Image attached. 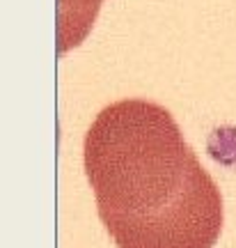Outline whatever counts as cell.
Returning a JSON list of instances; mask_svg holds the SVG:
<instances>
[{
  "mask_svg": "<svg viewBox=\"0 0 236 248\" xmlns=\"http://www.w3.org/2000/svg\"><path fill=\"white\" fill-rule=\"evenodd\" d=\"M83 163L117 248H213L222 195L170 110L145 99L105 106L85 133Z\"/></svg>",
  "mask_w": 236,
  "mask_h": 248,
  "instance_id": "cell-1",
  "label": "cell"
},
{
  "mask_svg": "<svg viewBox=\"0 0 236 248\" xmlns=\"http://www.w3.org/2000/svg\"><path fill=\"white\" fill-rule=\"evenodd\" d=\"M103 0H58V55H64L88 37Z\"/></svg>",
  "mask_w": 236,
  "mask_h": 248,
  "instance_id": "cell-2",
  "label": "cell"
}]
</instances>
